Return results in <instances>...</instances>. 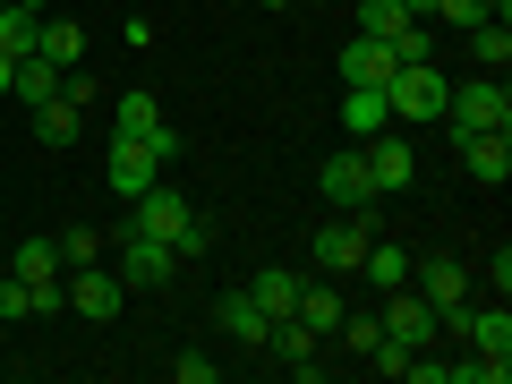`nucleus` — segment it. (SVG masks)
Returning <instances> with one entry per match:
<instances>
[{
	"instance_id": "1",
	"label": "nucleus",
	"mask_w": 512,
	"mask_h": 384,
	"mask_svg": "<svg viewBox=\"0 0 512 384\" xmlns=\"http://www.w3.org/2000/svg\"><path fill=\"white\" fill-rule=\"evenodd\" d=\"M444 69L436 60H402V69L384 77V111H393V128H419V120H444Z\"/></svg>"
},
{
	"instance_id": "2",
	"label": "nucleus",
	"mask_w": 512,
	"mask_h": 384,
	"mask_svg": "<svg viewBox=\"0 0 512 384\" xmlns=\"http://www.w3.org/2000/svg\"><path fill=\"white\" fill-rule=\"evenodd\" d=\"M444 128H453V137H478V128H512V86H504L495 69H478L470 86L444 94Z\"/></svg>"
},
{
	"instance_id": "3",
	"label": "nucleus",
	"mask_w": 512,
	"mask_h": 384,
	"mask_svg": "<svg viewBox=\"0 0 512 384\" xmlns=\"http://www.w3.org/2000/svg\"><path fill=\"white\" fill-rule=\"evenodd\" d=\"M163 163H171V146H154V137H111L103 180H111V197H120V205H137L154 180H163Z\"/></svg>"
},
{
	"instance_id": "4",
	"label": "nucleus",
	"mask_w": 512,
	"mask_h": 384,
	"mask_svg": "<svg viewBox=\"0 0 512 384\" xmlns=\"http://www.w3.org/2000/svg\"><path fill=\"white\" fill-rule=\"evenodd\" d=\"M359 154H367V180H376V197H393V188L419 180V146H410L393 120H384L376 137H359Z\"/></svg>"
},
{
	"instance_id": "5",
	"label": "nucleus",
	"mask_w": 512,
	"mask_h": 384,
	"mask_svg": "<svg viewBox=\"0 0 512 384\" xmlns=\"http://www.w3.org/2000/svg\"><path fill=\"white\" fill-rule=\"evenodd\" d=\"M316 188H325V205H333V214H367V205H376V180H367V154H359V137H350V154H325Z\"/></svg>"
},
{
	"instance_id": "6",
	"label": "nucleus",
	"mask_w": 512,
	"mask_h": 384,
	"mask_svg": "<svg viewBox=\"0 0 512 384\" xmlns=\"http://www.w3.org/2000/svg\"><path fill=\"white\" fill-rule=\"evenodd\" d=\"M60 291H69V316H86V325H111V316L128 308V282L103 274V265H77V274H60Z\"/></svg>"
},
{
	"instance_id": "7",
	"label": "nucleus",
	"mask_w": 512,
	"mask_h": 384,
	"mask_svg": "<svg viewBox=\"0 0 512 384\" xmlns=\"http://www.w3.org/2000/svg\"><path fill=\"white\" fill-rule=\"evenodd\" d=\"M410 291L444 316V308H461V299H470V265H461V256H444V248H427V256H410Z\"/></svg>"
},
{
	"instance_id": "8",
	"label": "nucleus",
	"mask_w": 512,
	"mask_h": 384,
	"mask_svg": "<svg viewBox=\"0 0 512 384\" xmlns=\"http://www.w3.org/2000/svg\"><path fill=\"white\" fill-rule=\"evenodd\" d=\"M265 359H282L299 384H316L325 376V333H308L299 316H274V325H265Z\"/></svg>"
},
{
	"instance_id": "9",
	"label": "nucleus",
	"mask_w": 512,
	"mask_h": 384,
	"mask_svg": "<svg viewBox=\"0 0 512 384\" xmlns=\"http://www.w3.org/2000/svg\"><path fill=\"white\" fill-rule=\"evenodd\" d=\"M111 274L128 282V291H163L171 274H180V248L171 239H146V231H128V248H120V265Z\"/></svg>"
},
{
	"instance_id": "10",
	"label": "nucleus",
	"mask_w": 512,
	"mask_h": 384,
	"mask_svg": "<svg viewBox=\"0 0 512 384\" xmlns=\"http://www.w3.org/2000/svg\"><path fill=\"white\" fill-rule=\"evenodd\" d=\"M367 239H376V231H367L359 214L325 222V231H316V274H325V282H350V274H359V256H367Z\"/></svg>"
},
{
	"instance_id": "11",
	"label": "nucleus",
	"mask_w": 512,
	"mask_h": 384,
	"mask_svg": "<svg viewBox=\"0 0 512 384\" xmlns=\"http://www.w3.org/2000/svg\"><path fill=\"white\" fill-rule=\"evenodd\" d=\"M111 137H154V146H171V154H180V128L163 120V103H154L146 86H128L120 103H111Z\"/></svg>"
},
{
	"instance_id": "12",
	"label": "nucleus",
	"mask_w": 512,
	"mask_h": 384,
	"mask_svg": "<svg viewBox=\"0 0 512 384\" xmlns=\"http://www.w3.org/2000/svg\"><path fill=\"white\" fill-rule=\"evenodd\" d=\"M453 146H461V171H470L478 188L512 180V128H478V137H453Z\"/></svg>"
},
{
	"instance_id": "13",
	"label": "nucleus",
	"mask_w": 512,
	"mask_h": 384,
	"mask_svg": "<svg viewBox=\"0 0 512 384\" xmlns=\"http://www.w3.org/2000/svg\"><path fill=\"white\" fill-rule=\"evenodd\" d=\"M128 214H137V231H146V239H180V231H188V214H197V205H188V197H180V188H171V180H154L146 197L128 205Z\"/></svg>"
},
{
	"instance_id": "14",
	"label": "nucleus",
	"mask_w": 512,
	"mask_h": 384,
	"mask_svg": "<svg viewBox=\"0 0 512 384\" xmlns=\"http://www.w3.org/2000/svg\"><path fill=\"white\" fill-rule=\"evenodd\" d=\"M384 333H393V342H410V350H427V342H436V308L402 282V291H384Z\"/></svg>"
},
{
	"instance_id": "15",
	"label": "nucleus",
	"mask_w": 512,
	"mask_h": 384,
	"mask_svg": "<svg viewBox=\"0 0 512 384\" xmlns=\"http://www.w3.org/2000/svg\"><path fill=\"white\" fill-rule=\"evenodd\" d=\"M393 69H402L393 43H376V35H350V43H342V86H384Z\"/></svg>"
},
{
	"instance_id": "16",
	"label": "nucleus",
	"mask_w": 512,
	"mask_h": 384,
	"mask_svg": "<svg viewBox=\"0 0 512 384\" xmlns=\"http://www.w3.org/2000/svg\"><path fill=\"white\" fill-rule=\"evenodd\" d=\"M35 137H43V146H77V137H86V103L60 86L52 103H35Z\"/></svg>"
},
{
	"instance_id": "17",
	"label": "nucleus",
	"mask_w": 512,
	"mask_h": 384,
	"mask_svg": "<svg viewBox=\"0 0 512 384\" xmlns=\"http://www.w3.org/2000/svg\"><path fill=\"white\" fill-rule=\"evenodd\" d=\"M60 86H69V69H60V60H43V52H26V60H18V77H9V94H18L26 111H35V103H52Z\"/></svg>"
},
{
	"instance_id": "18",
	"label": "nucleus",
	"mask_w": 512,
	"mask_h": 384,
	"mask_svg": "<svg viewBox=\"0 0 512 384\" xmlns=\"http://www.w3.org/2000/svg\"><path fill=\"white\" fill-rule=\"evenodd\" d=\"M9 274H18L26 291H52V282L69 274V265H60V239H18V265H9Z\"/></svg>"
},
{
	"instance_id": "19",
	"label": "nucleus",
	"mask_w": 512,
	"mask_h": 384,
	"mask_svg": "<svg viewBox=\"0 0 512 384\" xmlns=\"http://www.w3.org/2000/svg\"><path fill=\"white\" fill-rule=\"evenodd\" d=\"M299 282H308V274H291V265H265V274L248 282V299H256V308H265V325L299 308Z\"/></svg>"
},
{
	"instance_id": "20",
	"label": "nucleus",
	"mask_w": 512,
	"mask_h": 384,
	"mask_svg": "<svg viewBox=\"0 0 512 384\" xmlns=\"http://www.w3.org/2000/svg\"><path fill=\"white\" fill-rule=\"evenodd\" d=\"M222 342H239V350H265V308H256L248 291H222Z\"/></svg>"
},
{
	"instance_id": "21",
	"label": "nucleus",
	"mask_w": 512,
	"mask_h": 384,
	"mask_svg": "<svg viewBox=\"0 0 512 384\" xmlns=\"http://www.w3.org/2000/svg\"><path fill=\"white\" fill-rule=\"evenodd\" d=\"M299 325H308V333H333V325H342V291H333V282L325 274H308V282H299Z\"/></svg>"
},
{
	"instance_id": "22",
	"label": "nucleus",
	"mask_w": 512,
	"mask_h": 384,
	"mask_svg": "<svg viewBox=\"0 0 512 384\" xmlns=\"http://www.w3.org/2000/svg\"><path fill=\"white\" fill-rule=\"evenodd\" d=\"M359 274H367V291H402V282H410V248H393V239H367Z\"/></svg>"
},
{
	"instance_id": "23",
	"label": "nucleus",
	"mask_w": 512,
	"mask_h": 384,
	"mask_svg": "<svg viewBox=\"0 0 512 384\" xmlns=\"http://www.w3.org/2000/svg\"><path fill=\"white\" fill-rule=\"evenodd\" d=\"M384 120H393V111H384V86H350L342 94V128H350V137H376Z\"/></svg>"
},
{
	"instance_id": "24",
	"label": "nucleus",
	"mask_w": 512,
	"mask_h": 384,
	"mask_svg": "<svg viewBox=\"0 0 512 384\" xmlns=\"http://www.w3.org/2000/svg\"><path fill=\"white\" fill-rule=\"evenodd\" d=\"M43 60H60V69H77V60H86V26L77 18H43V43H35Z\"/></svg>"
},
{
	"instance_id": "25",
	"label": "nucleus",
	"mask_w": 512,
	"mask_h": 384,
	"mask_svg": "<svg viewBox=\"0 0 512 384\" xmlns=\"http://www.w3.org/2000/svg\"><path fill=\"white\" fill-rule=\"evenodd\" d=\"M470 52H478V69L504 77V69H512V26H504V18H478V26H470Z\"/></svg>"
},
{
	"instance_id": "26",
	"label": "nucleus",
	"mask_w": 512,
	"mask_h": 384,
	"mask_svg": "<svg viewBox=\"0 0 512 384\" xmlns=\"http://www.w3.org/2000/svg\"><path fill=\"white\" fill-rule=\"evenodd\" d=\"M402 26H419L410 18V0H359V35H376V43H393Z\"/></svg>"
},
{
	"instance_id": "27",
	"label": "nucleus",
	"mask_w": 512,
	"mask_h": 384,
	"mask_svg": "<svg viewBox=\"0 0 512 384\" xmlns=\"http://www.w3.org/2000/svg\"><path fill=\"white\" fill-rule=\"evenodd\" d=\"M35 43H43V18H26L18 0H9V9H0V52H9V60H26Z\"/></svg>"
},
{
	"instance_id": "28",
	"label": "nucleus",
	"mask_w": 512,
	"mask_h": 384,
	"mask_svg": "<svg viewBox=\"0 0 512 384\" xmlns=\"http://www.w3.org/2000/svg\"><path fill=\"white\" fill-rule=\"evenodd\" d=\"M333 333H342L350 359H376V350H384V316H350V308H342V325H333Z\"/></svg>"
},
{
	"instance_id": "29",
	"label": "nucleus",
	"mask_w": 512,
	"mask_h": 384,
	"mask_svg": "<svg viewBox=\"0 0 512 384\" xmlns=\"http://www.w3.org/2000/svg\"><path fill=\"white\" fill-rule=\"evenodd\" d=\"M60 265H103V239H94V222H77V231H60Z\"/></svg>"
},
{
	"instance_id": "30",
	"label": "nucleus",
	"mask_w": 512,
	"mask_h": 384,
	"mask_svg": "<svg viewBox=\"0 0 512 384\" xmlns=\"http://www.w3.org/2000/svg\"><path fill=\"white\" fill-rule=\"evenodd\" d=\"M26 316H35V291L9 274V282H0V325H26Z\"/></svg>"
},
{
	"instance_id": "31",
	"label": "nucleus",
	"mask_w": 512,
	"mask_h": 384,
	"mask_svg": "<svg viewBox=\"0 0 512 384\" xmlns=\"http://www.w3.org/2000/svg\"><path fill=\"white\" fill-rule=\"evenodd\" d=\"M171 376H180V384H214V376H222V367H214V359H205V350H180V359H171Z\"/></svg>"
},
{
	"instance_id": "32",
	"label": "nucleus",
	"mask_w": 512,
	"mask_h": 384,
	"mask_svg": "<svg viewBox=\"0 0 512 384\" xmlns=\"http://www.w3.org/2000/svg\"><path fill=\"white\" fill-rule=\"evenodd\" d=\"M171 248H180V265H197V256H205V248H214V231H205V222H197V214H188V231H180V239H171Z\"/></svg>"
},
{
	"instance_id": "33",
	"label": "nucleus",
	"mask_w": 512,
	"mask_h": 384,
	"mask_svg": "<svg viewBox=\"0 0 512 384\" xmlns=\"http://www.w3.org/2000/svg\"><path fill=\"white\" fill-rule=\"evenodd\" d=\"M9 77H18V60H9V52H0V94H9Z\"/></svg>"
},
{
	"instance_id": "34",
	"label": "nucleus",
	"mask_w": 512,
	"mask_h": 384,
	"mask_svg": "<svg viewBox=\"0 0 512 384\" xmlns=\"http://www.w3.org/2000/svg\"><path fill=\"white\" fill-rule=\"evenodd\" d=\"M18 9H26V18H43V9H52V0H18Z\"/></svg>"
},
{
	"instance_id": "35",
	"label": "nucleus",
	"mask_w": 512,
	"mask_h": 384,
	"mask_svg": "<svg viewBox=\"0 0 512 384\" xmlns=\"http://www.w3.org/2000/svg\"><path fill=\"white\" fill-rule=\"evenodd\" d=\"M265 9H291V0H265Z\"/></svg>"
}]
</instances>
